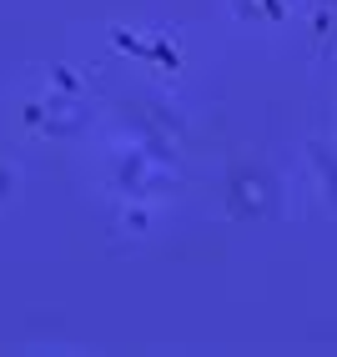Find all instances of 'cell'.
<instances>
[{"mask_svg":"<svg viewBox=\"0 0 337 357\" xmlns=\"http://www.w3.org/2000/svg\"><path fill=\"white\" fill-rule=\"evenodd\" d=\"M151 56H156L161 66H172V70L181 66V61H177V51H172V45H166V40H156V45H151Z\"/></svg>","mask_w":337,"mask_h":357,"instance_id":"obj_1","label":"cell"},{"mask_svg":"<svg viewBox=\"0 0 337 357\" xmlns=\"http://www.w3.org/2000/svg\"><path fill=\"white\" fill-rule=\"evenodd\" d=\"M262 6H267V10H272V20H282V6H277V0H262Z\"/></svg>","mask_w":337,"mask_h":357,"instance_id":"obj_2","label":"cell"}]
</instances>
